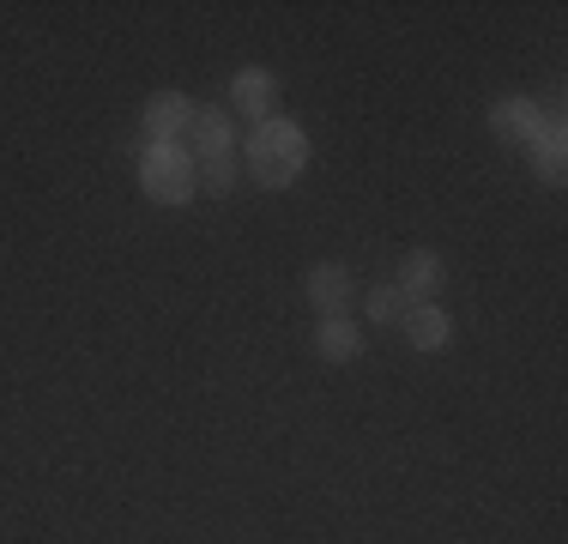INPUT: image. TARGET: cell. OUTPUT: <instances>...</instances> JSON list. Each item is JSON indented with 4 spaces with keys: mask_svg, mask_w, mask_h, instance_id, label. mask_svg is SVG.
Returning a JSON list of instances; mask_svg holds the SVG:
<instances>
[{
    "mask_svg": "<svg viewBox=\"0 0 568 544\" xmlns=\"http://www.w3.org/2000/svg\"><path fill=\"white\" fill-rule=\"evenodd\" d=\"M248 170L254 182L266 188H291L296 175L308 170V133L296 128V121H261V128L248 133Z\"/></svg>",
    "mask_w": 568,
    "mask_h": 544,
    "instance_id": "cell-1",
    "label": "cell"
},
{
    "mask_svg": "<svg viewBox=\"0 0 568 544\" xmlns=\"http://www.w3.org/2000/svg\"><path fill=\"white\" fill-rule=\"evenodd\" d=\"M194 158L182 145H140V188L158 200V206H182L194 200Z\"/></svg>",
    "mask_w": 568,
    "mask_h": 544,
    "instance_id": "cell-2",
    "label": "cell"
},
{
    "mask_svg": "<svg viewBox=\"0 0 568 544\" xmlns=\"http://www.w3.org/2000/svg\"><path fill=\"white\" fill-rule=\"evenodd\" d=\"M187 121H194V103H187L182 91L145 98V145H175L187 133Z\"/></svg>",
    "mask_w": 568,
    "mask_h": 544,
    "instance_id": "cell-3",
    "label": "cell"
},
{
    "mask_svg": "<svg viewBox=\"0 0 568 544\" xmlns=\"http://www.w3.org/2000/svg\"><path fill=\"white\" fill-rule=\"evenodd\" d=\"M187 140H194V152L187 158H219V152H236V128H230L224 109H200L194 103V121H187Z\"/></svg>",
    "mask_w": 568,
    "mask_h": 544,
    "instance_id": "cell-4",
    "label": "cell"
},
{
    "mask_svg": "<svg viewBox=\"0 0 568 544\" xmlns=\"http://www.w3.org/2000/svg\"><path fill=\"white\" fill-rule=\"evenodd\" d=\"M308 303L321 309V321L345 315V309H351V272L345 266H315V272H308Z\"/></svg>",
    "mask_w": 568,
    "mask_h": 544,
    "instance_id": "cell-5",
    "label": "cell"
},
{
    "mask_svg": "<svg viewBox=\"0 0 568 544\" xmlns=\"http://www.w3.org/2000/svg\"><path fill=\"white\" fill-rule=\"evenodd\" d=\"M490 128L503 133V140H514V145H532L538 133H545V115H538V103H526V98H508V103H496Z\"/></svg>",
    "mask_w": 568,
    "mask_h": 544,
    "instance_id": "cell-6",
    "label": "cell"
},
{
    "mask_svg": "<svg viewBox=\"0 0 568 544\" xmlns=\"http://www.w3.org/2000/svg\"><path fill=\"white\" fill-rule=\"evenodd\" d=\"M442 261L429 249H417V254H405V272H399V291L412 296V303H436V291H442Z\"/></svg>",
    "mask_w": 568,
    "mask_h": 544,
    "instance_id": "cell-7",
    "label": "cell"
},
{
    "mask_svg": "<svg viewBox=\"0 0 568 544\" xmlns=\"http://www.w3.org/2000/svg\"><path fill=\"white\" fill-rule=\"evenodd\" d=\"M230 98H236V109L254 121V128H261V121H273V98H278V85H273V73H236Z\"/></svg>",
    "mask_w": 568,
    "mask_h": 544,
    "instance_id": "cell-8",
    "label": "cell"
},
{
    "mask_svg": "<svg viewBox=\"0 0 568 544\" xmlns=\"http://www.w3.org/2000/svg\"><path fill=\"white\" fill-rule=\"evenodd\" d=\"M399 326H405V339H412L417 351H442V345H448V315H442L436 303H412V315H405Z\"/></svg>",
    "mask_w": 568,
    "mask_h": 544,
    "instance_id": "cell-9",
    "label": "cell"
},
{
    "mask_svg": "<svg viewBox=\"0 0 568 544\" xmlns=\"http://www.w3.org/2000/svg\"><path fill=\"white\" fill-rule=\"evenodd\" d=\"M357 351H363V339H357V326H351L345 315L321 321V357H327V363H351Z\"/></svg>",
    "mask_w": 568,
    "mask_h": 544,
    "instance_id": "cell-10",
    "label": "cell"
},
{
    "mask_svg": "<svg viewBox=\"0 0 568 544\" xmlns=\"http://www.w3.org/2000/svg\"><path fill=\"white\" fill-rule=\"evenodd\" d=\"M194 175H200V188H206V194H230V188H236V152L200 158V163H194Z\"/></svg>",
    "mask_w": 568,
    "mask_h": 544,
    "instance_id": "cell-11",
    "label": "cell"
},
{
    "mask_svg": "<svg viewBox=\"0 0 568 544\" xmlns=\"http://www.w3.org/2000/svg\"><path fill=\"white\" fill-rule=\"evenodd\" d=\"M369 315L382 321V326H394V321L412 315V296H405L399 284H375V291H369Z\"/></svg>",
    "mask_w": 568,
    "mask_h": 544,
    "instance_id": "cell-12",
    "label": "cell"
},
{
    "mask_svg": "<svg viewBox=\"0 0 568 544\" xmlns=\"http://www.w3.org/2000/svg\"><path fill=\"white\" fill-rule=\"evenodd\" d=\"M532 152H538V170H545L550 182H562V121H545V133L532 140Z\"/></svg>",
    "mask_w": 568,
    "mask_h": 544,
    "instance_id": "cell-13",
    "label": "cell"
}]
</instances>
